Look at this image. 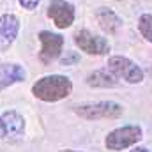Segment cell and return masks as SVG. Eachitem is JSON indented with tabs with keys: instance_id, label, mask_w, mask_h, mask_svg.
Here are the masks:
<instances>
[{
	"instance_id": "4fadbf2b",
	"label": "cell",
	"mask_w": 152,
	"mask_h": 152,
	"mask_svg": "<svg viewBox=\"0 0 152 152\" xmlns=\"http://www.w3.org/2000/svg\"><path fill=\"white\" fill-rule=\"evenodd\" d=\"M138 30L145 37V41L152 42V14H142L138 20Z\"/></svg>"
},
{
	"instance_id": "277c9868",
	"label": "cell",
	"mask_w": 152,
	"mask_h": 152,
	"mask_svg": "<svg viewBox=\"0 0 152 152\" xmlns=\"http://www.w3.org/2000/svg\"><path fill=\"white\" fill-rule=\"evenodd\" d=\"M108 69L113 73L117 78L126 80L127 83H142L143 81V71L138 64H134L127 57H112L108 60Z\"/></svg>"
},
{
	"instance_id": "6da1fadb",
	"label": "cell",
	"mask_w": 152,
	"mask_h": 152,
	"mask_svg": "<svg viewBox=\"0 0 152 152\" xmlns=\"http://www.w3.org/2000/svg\"><path fill=\"white\" fill-rule=\"evenodd\" d=\"M73 92V81L67 76L50 75L42 76L32 87V94L44 103H57L69 97Z\"/></svg>"
},
{
	"instance_id": "8fae6325",
	"label": "cell",
	"mask_w": 152,
	"mask_h": 152,
	"mask_svg": "<svg viewBox=\"0 0 152 152\" xmlns=\"http://www.w3.org/2000/svg\"><path fill=\"white\" fill-rule=\"evenodd\" d=\"M25 69L18 64H0V90L25 80Z\"/></svg>"
},
{
	"instance_id": "52a82bcc",
	"label": "cell",
	"mask_w": 152,
	"mask_h": 152,
	"mask_svg": "<svg viewBox=\"0 0 152 152\" xmlns=\"http://www.w3.org/2000/svg\"><path fill=\"white\" fill-rule=\"evenodd\" d=\"M48 16L58 28H67L75 21V7L66 0H51L48 5Z\"/></svg>"
},
{
	"instance_id": "9c48e42d",
	"label": "cell",
	"mask_w": 152,
	"mask_h": 152,
	"mask_svg": "<svg viewBox=\"0 0 152 152\" xmlns=\"http://www.w3.org/2000/svg\"><path fill=\"white\" fill-rule=\"evenodd\" d=\"M0 126H2L4 136L20 138L25 133V118L14 110H9L0 117Z\"/></svg>"
},
{
	"instance_id": "ba28073f",
	"label": "cell",
	"mask_w": 152,
	"mask_h": 152,
	"mask_svg": "<svg viewBox=\"0 0 152 152\" xmlns=\"http://www.w3.org/2000/svg\"><path fill=\"white\" fill-rule=\"evenodd\" d=\"M20 32V20L14 14H2L0 16V51L11 48L14 39Z\"/></svg>"
},
{
	"instance_id": "5b68a950",
	"label": "cell",
	"mask_w": 152,
	"mask_h": 152,
	"mask_svg": "<svg viewBox=\"0 0 152 152\" xmlns=\"http://www.w3.org/2000/svg\"><path fill=\"white\" fill-rule=\"evenodd\" d=\"M39 41H41L39 60L42 64H51L55 58H58V55L62 53V48H64V37L60 34L42 30V32H39Z\"/></svg>"
},
{
	"instance_id": "7a4b0ae2",
	"label": "cell",
	"mask_w": 152,
	"mask_h": 152,
	"mask_svg": "<svg viewBox=\"0 0 152 152\" xmlns=\"http://www.w3.org/2000/svg\"><path fill=\"white\" fill-rule=\"evenodd\" d=\"M142 138H143L142 127L138 124H127V126H122V127H117L113 131H110L106 140H104V145L108 151L118 152L136 145Z\"/></svg>"
},
{
	"instance_id": "ac0fdd59",
	"label": "cell",
	"mask_w": 152,
	"mask_h": 152,
	"mask_svg": "<svg viewBox=\"0 0 152 152\" xmlns=\"http://www.w3.org/2000/svg\"><path fill=\"white\" fill-rule=\"evenodd\" d=\"M0 136H4V131H2V126H0Z\"/></svg>"
},
{
	"instance_id": "30bf717a",
	"label": "cell",
	"mask_w": 152,
	"mask_h": 152,
	"mask_svg": "<svg viewBox=\"0 0 152 152\" xmlns=\"http://www.w3.org/2000/svg\"><path fill=\"white\" fill-rule=\"evenodd\" d=\"M96 20H97L99 27L108 34H117L120 30V27H122L120 16L110 7H99L96 11Z\"/></svg>"
},
{
	"instance_id": "8992f818",
	"label": "cell",
	"mask_w": 152,
	"mask_h": 152,
	"mask_svg": "<svg viewBox=\"0 0 152 152\" xmlns=\"http://www.w3.org/2000/svg\"><path fill=\"white\" fill-rule=\"evenodd\" d=\"M76 46L88 55H106L110 51V42L101 36H94L88 30H78L75 34Z\"/></svg>"
},
{
	"instance_id": "3957f363",
	"label": "cell",
	"mask_w": 152,
	"mask_h": 152,
	"mask_svg": "<svg viewBox=\"0 0 152 152\" xmlns=\"http://www.w3.org/2000/svg\"><path fill=\"white\" fill-rule=\"evenodd\" d=\"M75 113L85 120H108V118H118L124 113V108L115 101H99L75 106Z\"/></svg>"
},
{
	"instance_id": "9a60e30c",
	"label": "cell",
	"mask_w": 152,
	"mask_h": 152,
	"mask_svg": "<svg viewBox=\"0 0 152 152\" xmlns=\"http://www.w3.org/2000/svg\"><path fill=\"white\" fill-rule=\"evenodd\" d=\"M18 2H20V5H21L23 9L34 11V9L39 5V2H41V0H18Z\"/></svg>"
},
{
	"instance_id": "e0dca14e",
	"label": "cell",
	"mask_w": 152,
	"mask_h": 152,
	"mask_svg": "<svg viewBox=\"0 0 152 152\" xmlns=\"http://www.w3.org/2000/svg\"><path fill=\"white\" fill-rule=\"evenodd\" d=\"M60 152H81V151H69V149H67V151H60Z\"/></svg>"
},
{
	"instance_id": "2e32d148",
	"label": "cell",
	"mask_w": 152,
	"mask_h": 152,
	"mask_svg": "<svg viewBox=\"0 0 152 152\" xmlns=\"http://www.w3.org/2000/svg\"><path fill=\"white\" fill-rule=\"evenodd\" d=\"M131 152H152V151H149L147 147H134Z\"/></svg>"
},
{
	"instance_id": "7c38bea8",
	"label": "cell",
	"mask_w": 152,
	"mask_h": 152,
	"mask_svg": "<svg viewBox=\"0 0 152 152\" xmlns=\"http://www.w3.org/2000/svg\"><path fill=\"white\" fill-rule=\"evenodd\" d=\"M87 85L94 88H115L118 85V78L110 69H97L87 76Z\"/></svg>"
},
{
	"instance_id": "5bb4252c",
	"label": "cell",
	"mask_w": 152,
	"mask_h": 152,
	"mask_svg": "<svg viewBox=\"0 0 152 152\" xmlns=\"http://www.w3.org/2000/svg\"><path fill=\"white\" fill-rule=\"evenodd\" d=\"M78 60H80V57L76 55L75 51H67V55L60 60V64H62V66H71V64H75Z\"/></svg>"
}]
</instances>
